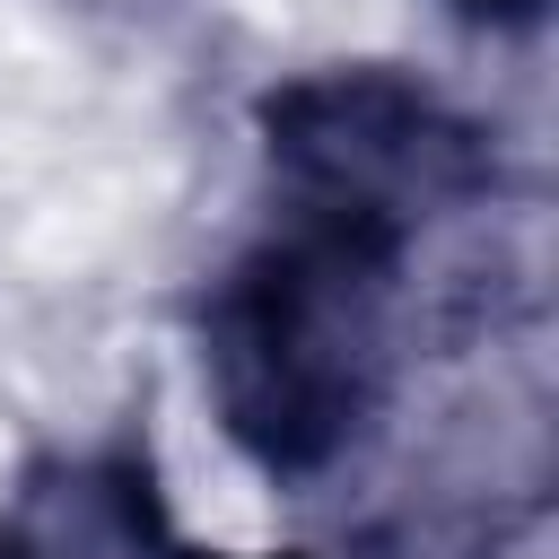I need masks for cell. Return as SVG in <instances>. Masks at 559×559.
Wrapping results in <instances>:
<instances>
[{
  "label": "cell",
  "instance_id": "cell-1",
  "mask_svg": "<svg viewBox=\"0 0 559 559\" xmlns=\"http://www.w3.org/2000/svg\"><path fill=\"white\" fill-rule=\"evenodd\" d=\"M402 210L297 183V218L253 245L210 306V384L227 428L271 463H323L384 384Z\"/></svg>",
  "mask_w": 559,
  "mask_h": 559
},
{
  "label": "cell",
  "instance_id": "cell-2",
  "mask_svg": "<svg viewBox=\"0 0 559 559\" xmlns=\"http://www.w3.org/2000/svg\"><path fill=\"white\" fill-rule=\"evenodd\" d=\"M463 9H472V17H498V26H524L542 0H463Z\"/></svg>",
  "mask_w": 559,
  "mask_h": 559
}]
</instances>
